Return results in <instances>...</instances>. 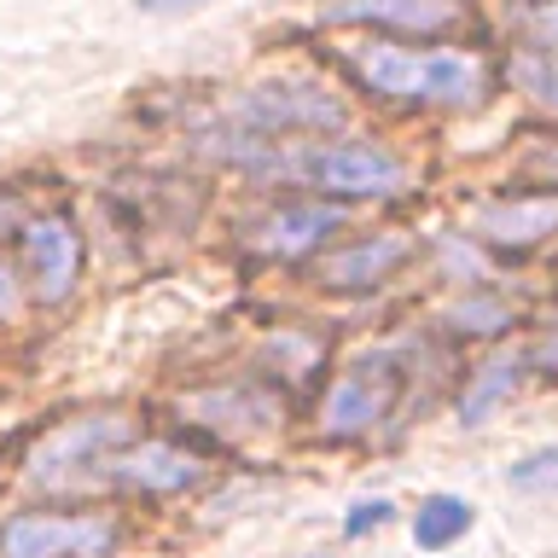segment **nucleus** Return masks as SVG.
<instances>
[{
  "label": "nucleus",
  "instance_id": "f257e3e1",
  "mask_svg": "<svg viewBox=\"0 0 558 558\" xmlns=\"http://www.w3.org/2000/svg\"><path fill=\"white\" fill-rule=\"evenodd\" d=\"M343 64L355 70V82H366L384 99L401 105H471L483 94V70L465 52H418L396 41H355L343 47Z\"/></svg>",
  "mask_w": 558,
  "mask_h": 558
},
{
  "label": "nucleus",
  "instance_id": "f03ea898",
  "mask_svg": "<svg viewBox=\"0 0 558 558\" xmlns=\"http://www.w3.org/2000/svg\"><path fill=\"white\" fill-rule=\"evenodd\" d=\"M296 174L331 198H396L408 192V163L378 146V140H338V146H308L296 157Z\"/></svg>",
  "mask_w": 558,
  "mask_h": 558
},
{
  "label": "nucleus",
  "instance_id": "7ed1b4c3",
  "mask_svg": "<svg viewBox=\"0 0 558 558\" xmlns=\"http://www.w3.org/2000/svg\"><path fill=\"white\" fill-rule=\"evenodd\" d=\"M117 547L111 518H59V512H17L0 530V558H94Z\"/></svg>",
  "mask_w": 558,
  "mask_h": 558
},
{
  "label": "nucleus",
  "instance_id": "20e7f679",
  "mask_svg": "<svg viewBox=\"0 0 558 558\" xmlns=\"http://www.w3.org/2000/svg\"><path fill=\"white\" fill-rule=\"evenodd\" d=\"M396 366L390 361H361V366H349V373L331 384V396H326V408H320V430L326 436H366V430H378L384 418H390L396 408Z\"/></svg>",
  "mask_w": 558,
  "mask_h": 558
},
{
  "label": "nucleus",
  "instance_id": "39448f33",
  "mask_svg": "<svg viewBox=\"0 0 558 558\" xmlns=\"http://www.w3.org/2000/svg\"><path fill=\"white\" fill-rule=\"evenodd\" d=\"M239 117L268 134H291V129H338L343 105L326 87H308V82H262L239 94Z\"/></svg>",
  "mask_w": 558,
  "mask_h": 558
},
{
  "label": "nucleus",
  "instance_id": "423d86ee",
  "mask_svg": "<svg viewBox=\"0 0 558 558\" xmlns=\"http://www.w3.org/2000/svg\"><path fill=\"white\" fill-rule=\"evenodd\" d=\"M122 436H129V418H122V413L70 418V425H59L41 448L29 453V477H35V483H59L70 465H99L105 448H117Z\"/></svg>",
  "mask_w": 558,
  "mask_h": 558
},
{
  "label": "nucleus",
  "instance_id": "0eeeda50",
  "mask_svg": "<svg viewBox=\"0 0 558 558\" xmlns=\"http://www.w3.org/2000/svg\"><path fill=\"white\" fill-rule=\"evenodd\" d=\"M24 256H29V274H35L41 303H64V296L76 291L82 233L70 227V216H35V221L24 227Z\"/></svg>",
  "mask_w": 558,
  "mask_h": 558
},
{
  "label": "nucleus",
  "instance_id": "6e6552de",
  "mask_svg": "<svg viewBox=\"0 0 558 558\" xmlns=\"http://www.w3.org/2000/svg\"><path fill=\"white\" fill-rule=\"evenodd\" d=\"M105 477L122 483V488H140V495H181L204 477L198 453L174 448V442H140L129 453H105Z\"/></svg>",
  "mask_w": 558,
  "mask_h": 558
},
{
  "label": "nucleus",
  "instance_id": "1a4fd4ad",
  "mask_svg": "<svg viewBox=\"0 0 558 558\" xmlns=\"http://www.w3.org/2000/svg\"><path fill=\"white\" fill-rule=\"evenodd\" d=\"M471 233L488 239V244H512V251H523V244L558 233V198H553V192L495 198V204H483L477 216H471Z\"/></svg>",
  "mask_w": 558,
  "mask_h": 558
},
{
  "label": "nucleus",
  "instance_id": "9d476101",
  "mask_svg": "<svg viewBox=\"0 0 558 558\" xmlns=\"http://www.w3.org/2000/svg\"><path fill=\"white\" fill-rule=\"evenodd\" d=\"M408 256H413V239L408 233H373V239L349 244V251H338V256H326L320 262V286H331V291L378 286V279H390Z\"/></svg>",
  "mask_w": 558,
  "mask_h": 558
},
{
  "label": "nucleus",
  "instance_id": "9b49d317",
  "mask_svg": "<svg viewBox=\"0 0 558 558\" xmlns=\"http://www.w3.org/2000/svg\"><path fill=\"white\" fill-rule=\"evenodd\" d=\"M343 227L338 204H296V209H274L262 227H251V244L262 256H303L314 244H326Z\"/></svg>",
  "mask_w": 558,
  "mask_h": 558
},
{
  "label": "nucleus",
  "instance_id": "f8f14e48",
  "mask_svg": "<svg viewBox=\"0 0 558 558\" xmlns=\"http://www.w3.org/2000/svg\"><path fill=\"white\" fill-rule=\"evenodd\" d=\"M181 413H192L198 425H216V430H268L279 418V401L251 390V384H239V390H192L181 396Z\"/></svg>",
  "mask_w": 558,
  "mask_h": 558
},
{
  "label": "nucleus",
  "instance_id": "ddd939ff",
  "mask_svg": "<svg viewBox=\"0 0 558 558\" xmlns=\"http://www.w3.org/2000/svg\"><path fill=\"white\" fill-rule=\"evenodd\" d=\"M453 0H338L326 7V24H390V29H448Z\"/></svg>",
  "mask_w": 558,
  "mask_h": 558
},
{
  "label": "nucleus",
  "instance_id": "4468645a",
  "mask_svg": "<svg viewBox=\"0 0 558 558\" xmlns=\"http://www.w3.org/2000/svg\"><path fill=\"white\" fill-rule=\"evenodd\" d=\"M465 530H471V506H465L460 495H430V500H418L413 541H418L425 553H448Z\"/></svg>",
  "mask_w": 558,
  "mask_h": 558
},
{
  "label": "nucleus",
  "instance_id": "2eb2a0df",
  "mask_svg": "<svg viewBox=\"0 0 558 558\" xmlns=\"http://www.w3.org/2000/svg\"><path fill=\"white\" fill-rule=\"evenodd\" d=\"M512 384H518V355H500V361H488L477 378H471V390L460 396V418L465 425H483L488 408H495L500 396H512Z\"/></svg>",
  "mask_w": 558,
  "mask_h": 558
},
{
  "label": "nucleus",
  "instance_id": "dca6fc26",
  "mask_svg": "<svg viewBox=\"0 0 558 558\" xmlns=\"http://www.w3.org/2000/svg\"><path fill=\"white\" fill-rule=\"evenodd\" d=\"M506 483L523 488V495H558V448H541L530 460H518L506 471Z\"/></svg>",
  "mask_w": 558,
  "mask_h": 558
},
{
  "label": "nucleus",
  "instance_id": "f3484780",
  "mask_svg": "<svg viewBox=\"0 0 558 558\" xmlns=\"http://www.w3.org/2000/svg\"><path fill=\"white\" fill-rule=\"evenodd\" d=\"M448 320H460L453 331H500V326H512V314H506V303H477V296H471V303H460L448 314Z\"/></svg>",
  "mask_w": 558,
  "mask_h": 558
},
{
  "label": "nucleus",
  "instance_id": "a211bd4d",
  "mask_svg": "<svg viewBox=\"0 0 558 558\" xmlns=\"http://www.w3.org/2000/svg\"><path fill=\"white\" fill-rule=\"evenodd\" d=\"M523 35H530V47H535V52L558 59V0H541V7L523 17Z\"/></svg>",
  "mask_w": 558,
  "mask_h": 558
},
{
  "label": "nucleus",
  "instance_id": "6ab92c4d",
  "mask_svg": "<svg viewBox=\"0 0 558 558\" xmlns=\"http://www.w3.org/2000/svg\"><path fill=\"white\" fill-rule=\"evenodd\" d=\"M390 518H396L390 500H355V506H349V518H343V535L355 541V535H366V530H384Z\"/></svg>",
  "mask_w": 558,
  "mask_h": 558
},
{
  "label": "nucleus",
  "instance_id": "aec40b11",
  "mask_svg": "<svg viewBox=\"0 0 558 558\" xmlns=\"http://www.w3.org/2000/svg\"><path fill=\"white\" fill-rule=\"evenodd\" d=\"M518 82L530 87L535 99L558 105V59H530V64H518Z\"/></svg>",
  "mask_w": 558,
  "mask_h": 558
},
{
  "label": "nucleus",
  "instance_id": "412c9836",
  "mask_svg": "<svg viewBox=\"0 0 558 558\" xmlns=\"http://www.w3.org/2000/svg\"><path fill=\"white\" fill-rule=\"evenodd\" d=\"M17 303V279H12V268H7V262H0V314H7Z\"/></svg>",
  "mask_w": 558,
  "mask_h": 558
},
{
  "label": "nucleus",
  "instance_id": "4be33fe9",
  "mask_svg": "<svg viewBox=\"0 0 558 558\" xmlns=\"http://www.w3.org/2000/svg\"><path fill=\"white\" fill-rule=\"evenodd\" d=\"M146 12H186V7H204V0H140Z\"/></svg>",
  "mask_w": 558,
  "mask_h": 558
}]
</instances>
